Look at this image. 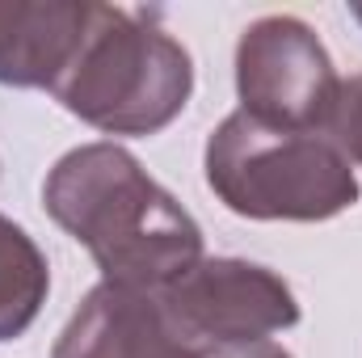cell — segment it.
Wrapping results in <instances>:
<instances>
[{"mask_svg": "<svg viewBox=\"0 0 362 358\" xmlns=\"http://www.w3.org/2000/svg\"><path fill=\"white\" fill-rule=\"evenodd\" d=\"M165 316L206 358L245 350L299 321L295 291L257 262L202 258L156 291Z\"/></svg>", "mask_w": 362, "mask_h": 358, "instance_id": "obj_5", "label": "cell"}, {"mask_svg": "<svg viewBox=\"0 0 362 358\" xmlns=\"http://www.w3.org/2000/svg\"><path fill=\"white\" fill-rule=\"evenodd\" d=\"M51 358H206L160 308L156 291L97 282L64 325Z\"/></svg>", "mask_w": 362, "mask_h": 358, "instance_id": "obj_6", "label": "cell"}, {"mask_svg": "<svg viewBox=\"0 0 362 358\" xmlns=\"http://www.w3.org/2000/svg\"><path fill=\"white\" fill-rule=\"evenodd\" d=\"M51 219L93 253L101 282L160 291L202 262V232L118 144H81L42 181Z\"/></svg>", "mask_w": 362, "mask_h": 358, "instance_id": "obj_1", "label": "cell"}, {"mask_svg": "<svg viewBox=\"0 0 362 358\" xmlns=\"http://www.w3.org/2000/svg\"><path fill=\"white\" fill-rule=\"evenodd\" d=\"M89 13L85 0H0V85L55 89L85 38Z\"/></svg>", "mask_w": 362, "mask_h": 358, "instance_id": "obj_7", "label": "cell"}, {"mask_svg": "<svg viewBox=\"0 0 362 358\" xmlns=\"http://www.w3.org/2000/svg\"><path fill=\"white\" fill-rule=\"evenodd\" d=\"M51 93L105 135H156L185 110L194 64L152 13L93 4L85 38Z\"/></svg>", "mask_w": 362, "mask_h": 358, "instance_id": "obj_2", "label": "cell"}, {"mask_svg": "<svg viewBox=\"0 0 362 358\" xmlns=\"http://www.w3.org/2000/svg\"><path fill=\"white\" fill-rule=\"evenodd\" d=\"M236 93L240 114L270 131L325 135L337 110L341 81L316 30L299 17L274 13L240 34Z\"/></svg>", "mask_w": 362, "mask_h": 358, "instance_id": "obj_4", "label": "cell"}, {"mask_svg": "<svg viewBox=\"0 0 362 358\" xmlns=\"http://www.w3.org/2000/svg\"><path fill=\"white\" fill-rule=\"evenodd\" d=\"M329 139L346 152V161L362 165V72L341 81L337 93V110H333V122H329Z\"/></svg>", "mask_w": 362, "mask_h": 358, "instance_id": "obj_9", "label": "cell"}, {"mask_svg": "<svg viewBox=\"0 0 362 358\" xmlns=\"http://www.w3.org/2000/svg\"><path fill=\"white\" fill-rule=\"evenodd\" d=\"M206 185L245 219L320 224L358 202V178L329 135L270 131L228 114L206 139Z\"/></svg>", "mask_w": 362, "mask_h": 358, "instance_id": "obj_3", "label": "cell"}, {"mask_svg": "<svg viewBox=\"0 0 362 358\" xmlns=\"http://www.w3.org/2000/svg\"><path fill=\"white\" fill-rule=\"evenodd\" d=\"M47 291H51V270L42 249L21 224L0 215V342L21 337L38 321Z\"/></svg>", "mask_w": 362, "mask_h": 358, "instance_id": "obj_8", "label": "cell"}, {"mask_svg": "<svg viewBox=\"0 0 362 358\" xmlns=\"http://www.w3.org/2000/svg\"><path fill=\"white\" fill-rule=\"evenodd\" d=\"M350 13H354V17L362 21V4H350Z\"/></svg>", "mask_w": 362, "mask_h": 358, "instance_id": "obj_11", "label": "cell"}, {"mask_svg": "<svg viewBox=\"0 0 362 358\" xmlns=\"http://www.w3.org/2000/svg\"><path fill=\"white\" fill-rule=\"evenodd\" d=\"M215 358H291L282 346L274 342H257V346H245V350H228V354H215Z\"/></svg>", "mask_w": 362, "mask_h": 358, "instance_id": "obj_10", "label": "cell"}]
</instances>
